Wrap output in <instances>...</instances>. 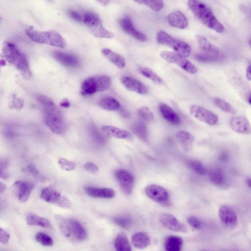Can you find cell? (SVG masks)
Instances as JSON below:
<instances>
[{
  "instance_id": "obj_22",
  "label": "cell",
  "mask_w": 251,
  "mask_h": 251,
  "mask_svg": "<svg viewBox=\"0 0 251 251\" xmlns=\"http://www.w3.org/2000/svg\"><path fill=\"white\" fill-rule=\"evenodd\" d=\"M167 19L169 25L173 27L184 29L187 26V20L180 11H175L170 13Z\"/></svg>"
},
{
  "instance_id": "obj_26",
  "label": "cell",
  "mask_w": 251,
  "mask_h": 251,
  "mask_svg": "<svg viewBox=\"0 0 251 251\" xmlns=\"http://www.w3.org/2000/svg\"><path fill=\"white\" fill-rule=\"evenodd\" d=\"M102 54L113 64L119 69H123L126 65V61L121 55L107 48L101 50Z\"/></svg>"
},
{
  "instance_id": "obj_13",
  "label": "cell",
  "mask_w": 251,
  "mask_h": 251,
  "mask_svg": "<svg viewBox=\"0 0 251 251\" xmlns=\"http://www.w3.org/2000/svg\"><path fill=\"white\" fill-rule=\"evenodd\" d=\"M145 193L149 198L158 203H167L169 200V196L166 190L157 185H149L145 189Z\"/></svg>"
},
{
  "instance_id": "obj_15",
  "label": "cell",
  "mask_w": 251,
  "mask_h": 251,
  "mask_svg": "<svg viewBox=\"0 0 251 251\" xmlns=\"http://www.w3.org/2000/svg\"><path fill=\"white\" fill-rule=\"evenodd\" d=\"M219 217L223 224L228 227L236 225L238 218L235 210L226 205H222L218 211Z\"/></svg>"
},
{
  "instance_id": "obj_59",
  "label": "cell",
  "mask_w": 251,
  "mask_h": 251,
  "mask_svg": "<svg viewBox=\"0 0 251 251\" xmlns=\"http://www.w3.org/2000/svg\"><path fill=\"white\" fill-rule=\"evenodd\" d=\"M248 102L250 104H251V93L250 94L249 98H248Z\"/></svg>"
},
{
  "instance_id": "obj_2",
  "label": "cell",
  "mask_w": 251,
  "mask_h": 251,
  "mask_svg": "<svg viewBox=\"0 0 251 251\" xmlns=\"http://www.w3.org/2000/svg\"><path fill=\"white\" fill-rule=\"evenodd\" d=\"M2 51L4 59L13 65L25 78L28 79L31 77L32 74L26 57L15 45L9 42H5L2 45Z\"/></svg>"
},
{
  "instance_id": "obj_24",
  "label": "cell",
  "mask_w": 251,
  "mask_h": 251,
  "mask_svg": "<svg viewBox=\"0 0 251 251\" xmlns=\"http://www.w3.org/2000/svg\"><path fill=\"white\" fill-rule=\"evenodd\" d=\"M159 110L162 117L170 124L174 125L180 124L181 121L178 115L169 105L160 103Z\"/></svg>"
},
{
  "instance_id": "obj_31",
  "label": "cell",
  "mask_w": 251,
  "mask_h": 251,
  "mask_svg": "<svg viewBox=\"0 0 251 251\" xmlns=\"http://www.w3.org/2000/svg\"><path fill=\"white\" fill-rule=\"evenodd\" d=\"M183 245V240L179 236H168L164 242V248L168 251H180Z\"/></svg>"
},
{
  "instance_id": "obj_8",
  "label": "cell",
  "mask_w": 251,
  "mask_h": 251,
  "mask_svg": "<svg viewBox=\"0 0 251 251\" xmlns=\"http://www.w3.org/2000/svg\"><path fill=\"white\" fill-rule=\"evenodd\" d=\"M160 55L166 62L175 64L189 73L195 74L197 72V67L186 57L178 53L164 50L160 52Z\"/></svg>"
},
{
  "instance_id": "obj_19",
  "label": "cell",
  "mask_w": 251,
  "mask_h": 251,
  "mask_svg": "<svg viewBox=\"0 0 251 251\" xmlns=\"http://www.w3.org/2000/svg\"><path fill=\"white\" fill-rule=\"evenodd\" d=\"M53 57L57 61L66 67L75 68L79 64L78 57L71 53L56 51L53 53Z\"/></svg>"
},
{
  "instance_id": "obj_35",
  "label": "cell",
  "mask_w": 251,
  "mask_h": 251,
  "mask_svg": "<svg viewBox=\"0 0 251 251\" xmlns=\"http://www.w3.org/2000/svg\"><path fill=\"white\" fill-rule=\"evenodd\" d=\"M55 217L62 234L66 237H69L71 235V232L68 222H67L66 219L61 215H56Z\"/></svg>"
},
{
  "instance_id": "obj_50",
  "label": "cell",
  "mask_w": 251,
  "mask_h": 251,
  "mask_svg": "<svg viewBox=\"0 0 251 251\" xmlns=\"http://www.w3.org/2000/svg\"><path fill=\"white\" fill-rule=\"evenodd\" d=\"M85 169L91 173H96L98 171V167L92 162H86L84 164Z\"/></svg>"
},
{
  "instance_id": "obj_17",
  "label": "cell",
  "mask_w": 251,
  "mask_h": 251,
  "mask_svg": "<svg viewBox=\"0 0 251 251\" xmlns=\"http://www.w3.org/2000/svg\"><path fill=\"white\" fill-rule=\"evenodd\" d=\"M13 187L18 201L25 202L28 200L34 185L26 181L18 180L13 184Z\"/></svg>"
},
{
  "instance_id": "obj_41",
  "label": "cell",
  "mask_w": 251,
  "mask_h": 251,
  "mask_svg": "<svg viewBox=\"0 0 251 251\" xmlns=\"http://www.w3.org/2000/svg\"><path fill=\"white\" fill-rule=\"evenodd\" d=\"M35 239L38 242L45 246H51L53 244L52 238L43 232H38L35 235Z\"/></svg>"
},
{
  "instance_id": "obj_7",
  "label": "cell",
  "mask_w": 251,
  "mask_h": 251,
  "mask_svg": "<svg viewBox=\"0 0 251 251\" xmlns=\"http://www.w3.org/2000/svg\"><path fill=\"white\" fill-rule=\"evenodd\" d=\"M83 23L87 25L90 32L99 38H111L113 33L106 29L99 17L93 12H87L83 15Z\"/></svg>"
},
{
  "instance_id": "obj_34",
  "label": "cell",
  "mask_w": 251,
  "mask_h": 251,
  "mask_svg": "<svg viewBox=\"0 0 251 251\" xmlns=\"http://www.w3.org/2000/svg\"><path fill=\"white\" fill-rule=\"evenodd\" d=\"M139 73L144 77L148 78L156 85H162L163 80L151 69L146 67H139L138 69Z\"/></svg>"
},
{
  "instance_id": "obj_33",
  "label": "cell",
  "mask_w": 251,
  "mask_h": 251,
  "mask_svg": "<svg viewBox=\"0 0 251 251\" xmlns=\"http://www.w3.org/2000/svg\"><path fill=\"white\" fill-rule=\"evenodd\" d=\"M98 105L101 108L107 111H117L121 107L119 102L111 97L101 99L99 101Z\"/></svg>"
},
{
  "instance_id": "obj_5",
  "label": "cell",
  "mask_w": 251,
  "mask_h": 251,
  "mask_svg": "<svg viewBox=\"0 0 251 251\" xmlns=\"http://www.w3.org/2000/svg\"><path fill=\"white\" fill-rule=\"evenodd\" d=\"M45 121L46 125L53 133H62L65 129L63 116L54 104L44 106Z\"/></svg>"
},
{
  "instance_id": "obj_9",
  "label": "cell",
  "mask_w": 251,
  "mask_h": 251,
  "mask_svg": "<svg viewBox=\"0 0 251 251\" xmlns=\"http://www.w3.org/2000/svg\"><path fill=\"white\" fill-rule=\"evenodd\" d=\"M41 198L49 203L62 208H69L71 205L66 197L51 187H47L43 189L41 193Z\"/></svg>"
},
{
  "instance_id": "obj_48",
  "label": "cell",
  "mask_w": 251,
  "mask_h": 251,
  "mask_svg": "<svg viewBox=\"0 0 251 251\" xmlns=\"http://www.w3.org/2000/svg\"><path fill=\"white\" fill-rule=\"evenodd\" d=\"M68 14L69 16L74 20L78 22H82L83 15H82L79 12L75 10H70L68 11Z\"/></svg>"
},
{
  "instance_id": "obj_14",
  "label": "cell",
  "mask_w": 251,
  "mask_h": 251,
  "mask_svg": "<svg viewBox=\"0 0 251 251\" xmlns=\"http://www.w3.org/2000/svg\"><path fill=\"white\" fill-rule=\"evenodd\" d=\"M229 126L237 133L242 134L251 133V125L244 116L237 115L232 117L230 120Z\"/></svg>"
},
{
  "instance_id": "obj_40",
  "label": "cell",
  "mask_w": 251,
  "mask_h": 251,
  "mask_svg": "<svg viewBox=\"0 0 251 251\" xmlns=\"http://www.w3.org/2000/svg\"><path fill=\"white\" fill-rule=\"evenodd\" d=\"M214 104L222 110L227 113H234L231 105L224 100L216 97L214 99Z\"/></svg>"
},
{
  "instance_id": "obj_29",
  "label": "cell",
  "mask_w": 251,
  "mask_h": 251,
  "mask_svg": "<svg viewBox=\"0 0 251 251\" xmlns=\"http://www.w3.org/2000/svg\"><path fill=\"white\" fill-rule=\"evenodd\" d=\"M70 231L75 238L80 241L85 240L87 237V232L83 226L77 221L70 219L68 221Z\"/></svg>"
},
{
  "instance_id": "obj_57",
  "label": "cell",
  "mask_w": 251,
  "mask_h": 251,
  "mask_svg": "<svg viewBox=\"0 0 251 251\" xmlns=\"http://www.w3.org/2000/svg\"><path fill=\"white\" fill-rule=\"evenodd\" d=\"M247 184L249 188L251 189V178H248L246 180Z\"/></svg>"
},
{
  "instance_id": "obj_42",
  "label": "cell",
  "mask_w": 251,
  "mask_h": 251,
  "mask_svg": "<svg viewBox=\"0 0 251 251\" xmlns=\"http://www.w3.org/2000/svg\"><path fill=\"white\" fill-rule=\"evenodd\" d=\"M24 104V100L16 97L15 95H12L9 101V107L17 109H21Z\"/></svg>"
},
{
  "instance_id": "obj_20",
  "label": "cell",
  "mask_w": 251,
  "mask_h": 251,
  "mask_svg": "<svg viewBox=\"0 0 251 251\" xmlns=\"http://www.w3.org/2000/svg\"><path fill=\"white\" fill-rule=\"evenodd\" d=\"M197 40L202 52L219 57L220 54L219 49L204 36L201 35H197Z\"/></svg>"
},
{
  "instance_id": "obj_16",
  "label": "cell",
  "mask_w": 251,
  "mask_h": 251,
  "mask_svg": "<svg viewBox=\"0 0 251 251\" xmlns=\"http://www.w3.org/2000/svg\"><path fill=\"white\" fill-rule=\"evenodd\" d=\"M119 25L124 32L140 42H145L147 38L145 34L138 30L134 26L131 19L124 17L119 21Z\"/></svg>"
},
{
  "instance_id": "obj_4",
  "label": "cell",
  "mask_w": 251,
  "mask_h": 251,
  "mask_svg": "<svg viewBox=\"0 0 251 251\" xmlns=\"http://www.w3.org/2000/svg\"><path fill=\"white\" fill-rule=\"evenodd\" d=\"M111 84V78L101 75L89 77L85 79L81 86V93L83 95H91L97 92L104 91Z\"/></svg>"
},
{
  "instance_id": "obj_44",
  "label": "cell",
  "mask_w": 251,
  "mask_h": 251,
  "mask_svg": "<svg viewBox=\"0 0 251 251\" xmlns=\"http://www.w3.org/2000/svg\"><path fill=\"white\" fill-rule=\"evenodd\" d=\"M58 163L63 170L67 171H71L75 168V164L73 162L65 158H60Z\"/></svg>"
},
{
  "instance_id": "obj_38",
  "label": "cell",
  "mask_w": 251,
  "mask_h": 251,
  "mask_svg": "<svg viewBox=\"0 0 251 251\" xmlns=\"http://www.w3.org/2000/svg\"><path fill=\"white\" fill-rule=\"evenodd\" d=\"M137 112L138 115L146 121L152 122L154 120L153 113L149 107L146 106L140 107Z\"/></svg>"
},
{
  "instance_id": "obj_37",
  "label": "cell",
  "mask_w": 251,
  "mask_h": 251,
  "mask_svg": "<svg viewBox=\"0 0 251 251\" xmlns=\"http://www.w3.org/2000/svg\"><path fill=\"white\" fill-rule=\"evenodd\" d=\"M133 132L138 137L146 139L147 137V130L146 126L143 123L138 122L134 124L132 126Z\"/></svg>"
},
{
  "instance_id": "obj_53",
  "label": "cell",
  "mask_w": 251,
  "mask_h": 251,
  "mask_svg": "<svg viewBox=\"0 0 251 251\" xmlns=\"http://www.w3.org/2000/svg\"><path fill=\"white\" fill-rule=\"evenodd\" d=\"M70 103L68 100L65 99L60 102V105L61 107L67 108L70 106Z\"/></svg>"
},
{
  "instance_id": "obj_36",
  "label": "cell",
  "mask_w": 251,
  "mask_h": 251,
  "mask_svg": "<svg viewBox=\"0 0 251 251\" xmlns=\"http://www.w3.org/2000/svg\"><path fill=\"white\" fill-rule=\"evenodd\" d=\"M134 1L141 4H144L155 11H159L163 7L164 3L162 0H133Z\"/></svg>"
},
{
  "instance_id": "obj_27",
  "label": "cell",
  "mask_w": 251,
  "mask_h": 251,
  "mask_svg": "<svg viewBox=\"0 0 251 251\" xmlns=\"http://www.w3.org/2000/svg\"><path fill=\"white\" fill-rule=\"evenodd\" d=\"M176 136L185 151H188L191 150L194 141V137L192 134L187 131L180 130L176 132Z\"/></svg>"
},
{
  "instance_id": "obj_23",
  "label": "cell",
  "mask_w": 251,
  "mask_h": 251,
  "mask_svg": "<svg viewBox=\"0 0 251 251\" xmlns=\"http://www.w3.org/2000/svg\"><path fill=\"white\" fill-rule=\"evenodd\" d=\"M85 191L89 196L93 198L111 199L115 197V192L114 190L107 188H97L86 187Z\"/></svg>"
},
{
  "instance_id": "obj_47",
  "label": "cell",
  "mask_w": 251,
  "mask_h": 251,
  "mask_svg": "<svg viewBox=\"0 0 251 251\" xmlns=\"http://www.w3.org/2000/svg\"><path fill=\"white\" fill-rule=\"evenodd\" d=\"M38 101L44 107L46 106L54 104L52 100L49 97L44 96L40 95L37 98Z\"/></svg>"
},
{
  "instance_id": "obj_21",
  "label": "cell",
  "mask_w": 251,
  "mask_h": 251,
  "mask_svg": "<svg viewBox=\"0 0 251 251\" xmlns=\"http://www.w3.org/2000/svg\"><path fill=\"white\" fill-rule=\"evenodd\" d=\"M102 130L107 135L119 139L131 140L133 137L132 134L126 130L112 126H105Z\"/></svg>"
},
{
  "instance_id": "obj_11",
  "label": "cell",
  "mask_w": 251,
  "mask_h": 251,
  "mask_svg": "<svg viewBox=\"0 0 251 251\" xmlns=\"http://www.w3.org/2000/svg\"><path fill=\"white\" fill-rule=\"evenodd\" d=\"M190 112L197 119L209 125H215L218 122V117L215 113L200 105H192Z\"/></svg>"
},
{
  "instance_id": "obj_56",
  "label": "cell",
  "mask_w": 251,
  "mask_h": 251,
  "mask_svg": "<svg viewBox=\"0 0 251 251\" xmlns=\"http://www.w3.org/2000/svg\"><path fill=\"white\" fill-rule=\"evenodd\" d=\"M0 193H3L6 189V185L2 183V182L0 183Z\"/></svg>"
},
{
  "instance_id": "obj_25",
  "label": "cell",
  "mask_w": 251,
  "mask_h": 251,
  "mask_svg": "<svg viewBox=\"0 0 251 251\" xmlns=\"http://www.w3.org/2000/svg\"><path fill=\"white\" fill-rule=\"evenodd\" d=\"M209 178L214 185L221 188L226 186L227 180L223 171L219 168H214L209 173Z\"/></svg>"
},
{
  "instance_id": "obj_6",
  "label": "cell",
  "mask_w": 251,
  "mask_h": 251,
  "mask_svg": "<svg viewBox=\"0 0 251 251\" xmlns=\"http://www.w3.org/2000/svg\"><path fill=\"white\" fill-rule=\"evenodd\" d=\"M156 41L160 45L168 46L176 52L188 57L191 53V47L186 43L174 38L164 31L160 30L156 35Z\"/></svg>"
},
{
  "instance_id": "obj_49",
  "label": "cell",
  "mask_w": 251,
  "mask_h": 251,
  "mask_svg": "<svg viewBox=\"0 0 251 251\" xmlns=\"http://www.w3.org/2000/svg\"><path fill=\"white\" fill-rule=\"evenodd\" d=\"M7 163L5 161H0V177L3 178L8 177V175L7 171Z\"/></svg>"
},
{
  "instance_id": "obj_46",
  "label": "cell",
  "mask_w": 251,
  "mask_h": 251,
  "mask_svg": "<svg viewBox=\"0 0 251 251\" xmlns=\"http://www.w3.org/2000/svg\"><path fill=\"white\" fill-rule=\"evenodd\" d=\"M187 223L195 229H200L202 227L201 221L195 216H190L187 218Z\"/></svg>"
},
{
  "instance_id": "obj_32",
  "label": "cell",
  "mask_w": 251,
  "mask_h": 251,
  "mask_svg": "<svg viewBox=\"0 0 251 251\" xmlns=\"http://www.w3.org/2000/svg\"><path fill=\"white\" fill-rule=\"evenodd\" d=\"M114 246L118 251H130L131 247L126 235L123 232L119 233L116 237Z\"/></svg>"
},
{
  "instance_id": "obj_28",
  "label": "cell",
  "mask_w": 251,
  "mask_h": 251,
  "mask_svg": "<svg viewBox=\"0 0 251 251\" xmlns=\"http://www.w3.org/2000/svg\"><path fill=\"white\" fill-rule=\"evenodd\" d=\"M131 243L135 248L143 249L149 246L151 243V238L146 232H138L132 235Z\"/></svg>"
},
{
  "instance_id": "obj_30",
  "label": "cell",
  "mask_w": 251,
  "mask_h": 251,
  "mask_svg": "<svg viewBox=\"0 0 251 251\" xmlns=\"http://www.w3.org/2000/svg\"><path fill=\"white\" fill-rule=\"evenodd\" d=\"M26 223L30 226H37L44 228L50 226V222L46 218L42 217L32 212H28L26 214Z\"/></svg>"
},
{
  "instance_id": "obj_18",
  "label": "cell",
  "mask_w": 251,
  "mask_h": 251,
  "mask_svg": "<svg viewBox=\"0 0 251 251\" xmlns=\"http://www.w3.org/2000/svg\"><path fill=\"white\" fill-rule=\"evenodd\" d=\"M120 82L124 87L128 91L134 92L141 95H146L148 92L146 86L133 77L127 76H123L120 79Z\"/></svg>"
},
{
  "instance_id": "obj_58",
  "label": "cell",
  "mask_w": 251,
  "mask_h": 251,
  "mask_svg": "<svg viewBox=\"0 0 251 251\" xmlns=\"http://www.w3.org/2000/svg\"><path fill=\"white\" fill-rule=\"evenodd\" d=\"M0 65L1 66H4L5 65V61L4 59L1 60Z\"/></svg>"
},
{
  "instance_id": "obj_1",
  "label": "cell",
  "mask_w": 251,
  "mask_h": 251,
  "mask_svg": "<svg viewBox=\"0 0 251 251\" xmlns=\"http://www.w3.org/2000/svg\"><path fill=\"white\" fill-rule=\"evenodd\" d=\"M187 4L195 17L206 26L218 33L224 32V26L205 3L200 0H188Z\"/></svg>"
},
{
  "instance_id": "obj_43",
  "label": "cell",
  "mask_w": 251,
  "mask_h": 251,
  "mask_svg": "<svg viewBox=\"0 0 251 251\" xmlns=\"http://www.w3.org/2000/svg\"><path fill=\"white\" fill-rule=\"evenodd\" d=\"M114 222L118 226L126 229L129 228L132 224L131 220L125 217H115Z\"/></svg>"
},
{
  "instance_id": "obj_60",
  "label": "cell",
  "mask_w": 251,
  "mask_h": 251,
  "mask_svg": "<svg viewBox=\"0 0 251 251\" xmlns=\"http://www.w3.org/2000/svg\"><path fill=\"white\" fill-rule=\"evenodd\" d=\"M249 43H250V45L251 46V39L249 41Z\"/></svg>"
},
{
  "instance_id": "obj_54",
  "label": "cell",
  "mask_w": 251,
  "mask_h": 251,
  "mask_svg": "<svg viewBox=\"0 0 251 251\" xmlns=\"http://www.w3.org/2000/svg\"><path fill=\"white\" fill-rule=\"evenodd\" d=\"M246 76L249 80H251V65L249 66L247 68Z\"/></svg>"
},
{
  "instance_id": "obj_45",
  "label": "cell",
  "mask_w": 251,
  "mask_h": 251,
  "mask_svg": "<svg viewBox=\"0 0 251 251\" xmlns=\"http://www.w3.org/2000/svg\"><path fill=\"white\" fill-rule=\"evenodd\" d=\"M194 58L198 61L207 62L216 60L218 58V57L201 52L196 54L194 56Z\"/></svg>"
},
{
  "instance_id": "obj_55",
  "label": "cell",
  "mask_w": 251,
  "mask_h": 251,
  "mask_svg": "<svg viewBox=\"0 0 251 251\" xmlns=\"http://www.w3.org/2000/svg\"><path fill=\"white\" fill-rule=\"evenodd\" d=\"M96 0L103 5H106L110 2V0Z\"/></svg>"
},
{
  "instance_id": "obj_39",
  "label": "cell",
  "mask_w": 251,
  "mask_h": 251,
  "mask_svg": "<svg viewBox=\"0 0 251 251\" xmlns=\"http://www.w3.org/2000/svg\"><path fill=\"white\" fill-rule=\"evenodd\" d=\"M188 167L198 174L203 176L206 173V170L203 164L196 160H190L188 163Z\"/></svg>"
},
{
  "instance_id": "obj_51",
  "label": "cell",
  "mask_w": 251,
  "mask_h": 251,
  "mask_svg": "<svg viewBox=\"0 0 251 251\" xmlns=\"http://www.w3.org/2000/svg\"><path fill=\"white\" fill-rule=\"evenodd\" d=\"M9 239V233L4 229L0 228V241L3 244H6Z\"/></svg>"
},
{
  "instance_id": "obj_52",
  "label": "cell",
  "mask_w": 251,
  "mask_h": 251,
  "mask_svg": "<svg viewBox=\"0 0 251 251\" xmlns=\"http://www.w3.org/2000/svg\"><path fill=\"white\" fill-rule=\"evenodd\" d=\"M27 171L33 176H38L39 173L35 166L33 164H30L27 167Z\"/></svg>"
},
{
  "instance_id": "obj_10",
  "label": "cell",
  "mask_w": 251,
  "mask_h": 251,
  "mask_svg": "<svg viewBox=\"0 0 251 251\" xmlns=\"http://www.w3.org/2000/svg\"><path fill=\"white\" fill-rule=\"evenodd\" d=\"M115 176L122 191L126 195H130L135 183L133 175L128 171L121 169L115 172Z\"/></svg>"
},
{
  "instance_id": "obj_12",
  "label": "cell",
  "mask_w": 251,
  "mask_h": 251,
  "mask_svg": "<svg viewBox=\"0 0 251 251\" xmlns=\"http://www.w3.org/2000/svg\"><path fill=\"white\" fill-rule=\"evenodd\" d=\"M160 222L164 226L170 230L182 233L188 231L187 226L171 214H162L160 217Z\"/></svg>"
},
{
  "instance_id": "obj_3",
  "label": "cell",
  "mask_w": 251,
  "mask_h": 251,
  "mask_svg": "<svg viewBox=\"0 0 251 251\" xmlns=\"http://www.w3.org/2000/svg\"><path fill=\"white\" fill-rule=\"evenodd\" d=\"M25 33L33 42L63 48L66 42L62 36L54 30L39 31L32 27H27Z\"/></svg>"
}]
</instances>
